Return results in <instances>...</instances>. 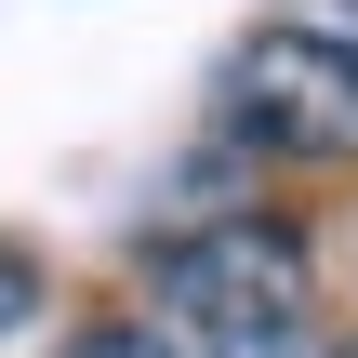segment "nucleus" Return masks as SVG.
Masks as SVG:
<instances>
[{
	"mask_svg": "<svg viewBox=\"0 0 358 358\" xmlns=\"http://www.w3.org/2000/svg\"><path fill=\"white\" fill-rule=\"evenodd\" d=\"M146 332L159 358H332L319 252L279 213H199L146 252Z\"/></svg>",
	"mask_w": 358,
	"mask_h": 358,
	"instance_id": "obj_1",
	"label": "nucleus"
},
{
	"mask_svg": "<svg viewBox=\"0 0 358 358\" xmlns=\"http://www.w3.org/2000/svg\"><path fill=\"white\" fill-rule=\"evenodd\" d=\"M226 133L252 159H292V173H345L358 159V40H319V27H252L213 80Z\"/></svg>",
	"mask_w": 358,
	"mask_h": 358,
	"instance_id": "obj_2",
	"label": "nucleus"
},
{
	"mask_svg": "<svg viewBox=\"0 0 358 358\" xmlns=\"http://www.w3.org/2000/svg\"><path fill=\"white\" fill-rule=\"evenodd\" d=\"M40 292H53V279H40V252H27V239H0V332H27V319H40Z\"/></svg>",
	"mask_w": 358,
	"mask_h": 358,
	"instance_id": "obj_3",
	"label": "nucleus"
},
{
	"mask_svg": "<svg viewBox=\"0 0 358 358\" xmlns=\"http://www.w3.org/2000/svg\"><path fill=\"white\" fill-rule=\"evenodd\" d=\"M53 358H159V332H146V319H80Z\"/></svg>",
	"mask_w": 358,
	"mask_h": 358,
	"instance_id": "obj_4",
	"label": "nucleus"
},
{
	"mask_svg": "<svg viewBox=\"0 0 358 358\" xmlns=\"http://www.w3.org/2000/svg\"><path fill=\"white\" fill-rule=\"evenodd\" d=\"M292 27H319V40H358V0H292Z\"/></svg>",
	"mask_w": 358,
	"mask_h": 358,
	"instance_id": "obj_5",
	"label": "nucleus"
},
{
	"mask_svg": "<svg viewBox=\"0 0 358 358\" xmlns=\"http://www.w3.org/2000/svg\"><path fill=\"white\" fill-rule=\"evenodd\" d=\"M332 358H358V345H332Z\"/></svg>",
	"mask_w": 358,
	"mask_h": 358,
	"instance_id": "obj_6",
	"label": "nucleus"
}]
</instances>
